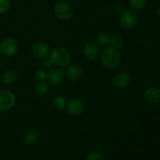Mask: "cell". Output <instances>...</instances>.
Wrapping results in <instances>:
<instances>
[{
	"label": "cell",
	"mask_w": 160,
	"mask_h": 160,
	"mask_svg": "<svg viewBox=\"0 0 160 160\" xmlns=\"http://www.w3.org/2000/svg\"><path fill=\"white\" fill-rule=\"evenodd\" d=\"M83 53H84V57L88 60H94L96 59L99 53V48L98 45L95 42H86L84 45L83 48Z\"/></svg>",
	"instance_id": "8fae6325"
},
{
	"label": "cell",
	"mask_w": 160,
	"mask_h": 160,
	"mask_svg": "<svg viewBox=\"0 0 160 160\" xmlns=\"http://www.w3.org/2000/svg\"><path fill=\"white\" fill-rule=\"evenodd\" d=\"M67 112L71 116H77L81 114L84 109V103L80 98H73L67 103Z\"/></svg>",
	"instance_id": "ba28073f"
},
{
	"label": "cell",
	"mask_w": 160,
	"mask_h": 160,
	"mask_svg": "<svg viewBox=\"0 0 160 160\" xmlns=\"http://www.w3.org/2000/svg\"><path fill=\"white\" fill-rule=\"evenodd\" d=\"M52 105L56 109H59V110H62L64 108H66L67 106V101H66L65 98L61 95H58V96L55 97L52 100Z\"/></svg>",
	"instance_id": "d6986e66"
},
{
	"label": "cell",
	"mask_w": 160,
	"mask_h": 160,
	"mask_svg": "<svg viewBox=\"0 0 160 160\" xmlns=\"http://www.w3.org/2000/svg\"><path fill=\"white\" fill-rule=\"evenodd\" d=\"M54 13L56 18L61 22L68 21L73 16V10L70 5L65 2H59L55 4Z\"/></svg>",
	"instance_id": "3957f363"
},
{
	"label": "cell",
	"mask_w": 160,
	"mask_h": 160,
	"mask_svg": "<svg viewBox=\"0 0 160 160\" xmlns=\"http://www.w3.org/2000/svg\"><path fill=\"white\" fill-rule=\"evenodd\" d=\"M49 59H51L53 65L59 67H65L70 63L71 57L67 49L59 47L52 51L49 54Z\"/></svg>",
	"instance_id": "7a4b0ae2"
},
{
	"label": "cell",
	"mask_w": 160,
	"mask_h": 160,
	"mask_svg": "<svg viewBox=\"0 0 160 160\" xmlns=\"http://www.w3.org/2000/svg\"><path fill=\"white\" fill-rule=\"evenodd\" d=\"M82 74V68L78 64H73L67 67L66 70V76L70 81H76Z\"/></svg>",
	"instance_id": "7c38bea8"
},
{
	"label": "cell",
	"mask_w": 160,
	"mask_h": 160,
	"mask_svg": "<svg viewBox=\"0 0 160 160\" xmlns=\"http://www.w3.org/2000/svg\"><path fill=\"white\" fill-rule=\"evenodd\" d=\"M65 77L63 70L59 68L52 69L47 73L46 80L49 84L52 86H58L62 83Z\"/></svg>",
	"instance_id": "9c48e42d"
},
{
	"label": "cell",
	"mask_w": 160,
	"mask_h": 160,
	"mask_svg": "<svg viewBox=\"0 0 160 160\" xmlns=\"http://www.w3.org/2000/svg\"><path fill=\"white\" fill-rule=\"evenodd\" d=\"M48 91V86L45 81H38L34 86V92L38 96H44Z\"/></svg>",
	"instance_id": "9a60e30c"
},
{
	"label": "cell",
	"mask_w": 160,
	"mask_h": 160,
	"mask_svg": "<svg viewBox=\"0 0 160 160\" xmlns=\"http://www.w3.org/2000/svg\"><path fill=\"white\" fill-rule=\"evenodd\" d=\"M85 160H105V156L100 152H91L87 155Z\"/></svg>",
	"instance_id": "44dd1931"
},
{
	"label": "cell",
	"mask_w": 160,
	"mask_h": 160,
	"mask_svg": "<svg viewBox=\"0 0 160 160\" xmlns=\"http://www.w3.org/2000/svg\"><path fill=\"white\" fill-rule=\"evenodd\" d=\"M34 78L37 81H45V80H46L47 73L45 70H38L34 73Z\"/></svg>",
	"instance_id": "603a6c76"
},
{
	"label": "cell",
	"mask_w": 160,
	"mask_h": 160,
	"mask_svg": "<svg viewBox=\"0 0 160 160\" xmlns=\"http://www.w3.org/2000/svg\"><path fill=\"white\" fill-rule=\"evenodd\" d=\"M145 98L148 102L156 103L160 101V89L156 86H150L145 91Z\"/></svg>",
	"instance_id": "4fadbf2b"
},
{
	"label": "cell",
	"mask_w": 160,
	"mask_h": 160,
	"mask_svg": "<svg viewBox=\"0 0 160 160\" xmlns=\"http://www.w3.org/2000/svg\"><path fill=\"white\" fill-rule=\"evenodd\" d=\"M10 5V0H0V13L6 12L9 9Z\"/></svg>",
	"instance_id": "7402d4cb"
},
{
	"label": "cell",
	"mask_w": 160,
	"mask_h": 160,
	"mask_svg": "<svg viewBox=\"0 0 160 160\" xmlns=\"http://www.w3.org/2000/svg\"><path fill=\"white\" fill-rule=\"evenodd\" d=\"M147 3V0H129V5L131 9L139 11L143 9Z\"/></svg>",
	"instance_id": "ffe728a7"
},
{
	"label": "cell",
	"mask_w": 160,
	"mask_h": 160,
	"mask_svg": "<svg viewBox=\"0 0 160 160\" xmlns=\"http://www.w3.org/2000/svg\"><path fill=\"white\" fill-rule=\"evenodd\" d=\"M157 17H158V18H159L160 20V6H159V8L158 9V10H157Z\"/></svg>",
	"instance_id": "d4e9b609"
},
{
	"label": "cell",
	"mask_w": 160,
	"mask_h": 160,
	"mask_svg": "<svg viewBox=\"0 0 160 160\" xmlns=\"http://www.w3.org/2000/svg\"><path fill=\"white\" fill-rule=\"evenodd\" d=\"M123 43H124L123 38L120 34H116L111 38L109 44H111V47L116 48V49H119L123 46Z\"/></svg>",
	"instance_id": "ac0fdd59"
},
{
	"label": "cell",
	"mask_w": 160,
	"mask_h": 160,
	"mask_svg": "<svg viewBox=\"0 0 160 160\" xmlns=\"http://www.w3.org/2000/svg\"><path fill=\"white\" fill-rule=\"evenodd\" d=\"M42 65L45 68H50V67H52L53 63L52 62L51 59H49V57H47V58H45V59H43V60H42Z\"/></svg>",
	"instance_id": "cb8c5ba5"
},
{
	"label": "cell",
	"mask_w": 160,
	"mask_h": 160,
	"mask_svg": "<svg viewBox=\"0 0 160 160\" xmlns=\"http://www.w3.org/2000/svg\"><path fill=\"white\" fill-rule=\"evenodd\" d=\"M138 20L137 13L134 11L128 9L123 11L120 15V23L123 29L131 30L136 26Z\"/></svg>",
	"instance_id": "277c9868"
},
{
	"label": "cell",
	"mask_w": 160,
	"mask_h": 160,
	"mask_svg": "<svg viewBox=\"0 0 160 160\" xmlns=\"http://www.w3.org/2000/svg\"><path fill=\"white\" fill-rule=\"evenodd\" d=\"M17 73L13 70H7L2 76L3 82L6 84H14L17 81Z\"/></svg>",
	"instance_id": "e0dca14e"
},
{
	"label": "cell",
	"mask_w": 160,
	"mask_h": 160,
	"mask_svg": "<svg viewBox=\"0 0 160 160\" xmlns=\"http://www.w3.org/2000/svg\"><path fill=\"white\" fill-rule=\"evenodd\" d=\"M131 81V78L129 73H125V72H120L112 78V82L114 87L117 88L123 89L129 85Z\"/></svg>",
	"instance_id": "30bf717a"
},
{
	"label": "cell",
	"mask_w": 160,
	"mask_h": 160,
	"mask_svg": "<svg viewBox=\"0 0 160 160\" xmlns=\"http://www.w3.org/2000/svg\"><path fill=\"white\" fill-rule=\"evenodd\" d=\"M0 84H1V80H0Z\"/></svg>",
	"instance_id": "484cf974"
},
{
	"label": "cell",
	"mask_w": 160,
	"mask_h": 160,
	"mask_svg": "<svg viewBox=\"0 0 160 160\" xmlns=\"http://www.w3.org/2000/svg\"><path fill=\"white\" fill-rule=\"evenodd\" d=\"M110 35L106 31H100L97 34L96 42L101 46H107L110 43Z\"/></svg>",
	"instance_id": "2e32d148"
},
{
	"label": "cell",
	"mask_w": 160,
	"mask_h": 160,
	"mask_svg": "<svg viewBox=\"0 0 160 160\" xmlns=\"http://www.w3.org/2000/svg\"><path fill=\"white\" fill-rule=\"evenodd\" d=\"M31 50L33 56L37 59H43L49 56V47L44 42H35L31 45Z\"/></svg>",
	"instance_id": "52a82bcc"
},
{
	"label": "cell",
	"mask_w": 160,
	"mask_h": 160,
	"mask_svg": "<svg viewBox=\"0 0 160 160\" xmlns=\"http://www.w3.org/2000/svg\"><path fill=\"white\" fill-rule=\"evenodd\" d=\"M0 51L6 56L10 57L14 56L18 51V44L17 41L12 38H6L0 45Z\"/></svg>",
	"instance_id": "8992f818"
},
{
	"label": "cell",
	"mask_w": 160,
	"mask_h": 160,
	"mask_svg": "<svg viewBox=\"0 0 160 160\" xmlns=\"http://www.w3.org/2000/svg\"><path fill=\"white\" fill-rule=\"evenodd\" d=\"M101 62L106 68L112 70L119 66L120 62V55L118 49L107 47L102 51L101 55Z\"/></svg>",
	"instance_id": "6da1fadb"
},
{
	"label": "cell",
	"mask_w": 160,
	"mask_h": 160,
	"mask_svg": "<svg viewBox=\"0 0 160 160\" xmlns=\"http://www.w3.org/2000/svg\"><path fill=\"white\" fill-rule=\"evenodd\" d=\"M40 132H38L37 131H34V130L28 131L23 135V143L26 145H28V146H31V145H34V144H35L37 142L38 139L40 137Z\"/></svg>",
	"instance_id": "5bb4252c"
},
{
	"label": "cell",
	"mask_w": 160,
	"mask_h": 160,
	"mask_svg": "<svg viewBox=\"0 0 160 160\" xmlns=\"http://www.w3.org/2000/svg\"><path fill=\"white\" fill-rule=\"evenodd\" d=\"M15 102L16 98L12 92L8 90L0 91V112L10 109Z\"/></svg>",
	"instance_id": "5b68a950"
}]
</instances>
